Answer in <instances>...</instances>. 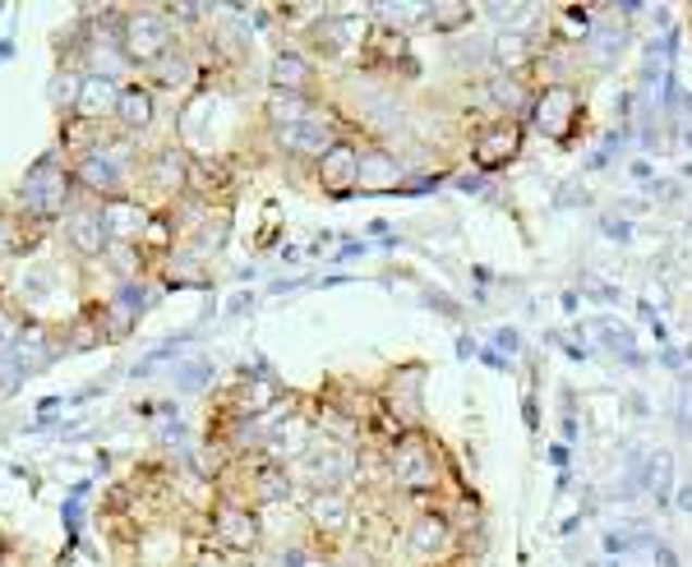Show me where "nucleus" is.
Wrapping results in <instances>:
<instances>
[{"label": "nucleus", "mask_w": 692, "mask_h": 567, "mask_svg": "<svg viewBox=\"0 0 692 567\" xmlns=\"http://www.w3.org/2000/svg\"><path fill=\"white\" fill-rule=\"evenodd\" d=\"M314 115V97H296V93H268V102H263V121L273 125L277 134L282 130H292L300 121H310Z\"/></svg>", "instance_id": "obj_25"}, {"label": "nucleus", "mask_w": 692, "mask_h": 567, "mask_svg": "<svg viewBox=\"0 0 692 567\" xmlns=\"http://www.w3.org/2000/svg\"><path fill=\"white\" fill-rule=\"evenodd\" d=\"M401 181H407V171H401V162L383 144H364L360 148V189L383 194V189H397Z\"/></svg>", "instance_id": "obj_20"}, {"label": "nucleus", "mask_w": 692, "mask_h": 567, "mask_svg": "<svg viewBox=\"0 0 692 567\" xmlns=\"http://www.w3.org/2000/svg\"><path fill=\"white\" fill-rule=\"evenodd\" d=\"M0 567H14V563H10V558H5V554H0Z\"/></svg>", "instance_id": "obj_38"}, {"label": "nucleus", "mask_w": 692, "mask_h": 567, "mask_svg": "<svg viewBox=\"0 0 692 567\" xmlns=\"http://www.w3.org/2000/svg\"><path fill=\"white\" fill-rule=\"evenodd\" d=\"M292 471L300 484H310V494H329V489H342L346 480L360 476V457H356V447H346V443L314 439V447L292 466Z\"/></svg>", "instance_id": "obj_4"}, {"label": "nucleus", "mask_w": 692, "mask_h": 567, "mask_svg": "<svg viewBox=\"0 0 692 567\" xmlns=\"http://www.w3.org/2000/svg\"><path fill=\"white\" fill-rule=\"evenodd\" d=\"M425 24L434 33H461L475 24V5H467V0H434V5H425Z\"/></svg>", "instance_id": "obj_27"}, {"label": "nucleus", "mask_w": 692, "mask_h": 567, "mask_svg": "<svg viewBox=\"0 0 692 567\" xmlns=\"http://www.w3.org/2000/svg\"><path fill=\"white\" fill-rule=\"evenodd\" d=\"M148 181L181 199V194L189 189V158H185L176 144H171V148H158V152H152V162H148Z\"/></svg>", "instance_id": "obj_24"}, {"label": "nucleus", "mask_w": 692, "mask_h": 567, "mask_svg": "<svg viewBox=\"0 0 692 567\" xmlns=\"http://www.w3.org/2000/svg\"><path fill=\"white\" fill-rule=\"evenodd\" d=\"M185 567H226V554L222 550H203V554H195Z\"/></svg>", "instance_id": "obj_35"}, {"label": "nucleus", "mask_w": 692, "mask_h": 567, "mask_svg": "<svg viewBox=\"0 0 692 567\" xmlns=\"http://www.w3.org/2000/svg\"><path fill=\"white\" fill-rule=\"evenodd\" d=\"M28 249V231L18 218H0V259H18Z\"/></svg>", "instance_id": "obj_30"}, {"label": "nucleus", "mask_w": 692, "mask_h": 567, "mask_svg": "<svg viewBox=\"0 0 692 567\" xmlns=\"http://www.w3.org/2000/svg\"><path fill=\"white\" fill-rule=\"evenodd\" d=\"M517 152H522V121H512V115H498L494 125H485L475 134L471 144V162L480 171H504L508 162H517Z\"/></svg>", "instance_id": "obj_9"}, {"label": "nucleus", "mask_w": 692, "mask_h": 567, "mask_svg": "<svg viewBox=\"0 0 692 567\" xmlns=\"http://www.w3.org/2000/svg\"><path fill=\"white\" fill-rule=\"evenodd\" d=\"M70 175H74V185H84L88 194H98L102 204H111V199H125L129 162H125V152H121V148L98 144V148H88L84 158L70 167Z\"/></svg>", "instance_id": "obj_5"}, {"label": "nucleus", "mask_w": 692, "mask_h": 567, "mask_svg": "<svg viewBox=\"0 0 692 567\" xmlns=\"http://www.w3.org/2000/svg\"><path fill=\"white\" fill-rule=\"evenodd\" d=\"M158 121V97H152L148 84H125L121 88V102H115V125L125 134H139Z\"/></svg>", "instance_id": "obj_22"}, {"label": "nucleus", "mask_w": 692, "mask_h": 567, "mask_svg": "<svg viewBox=\"0 0 692 567\" xmlns=\"http://www.w3.org/2000/svg\"><path fill=\"white\" fill-rule=\"evenodd\" d=\"M152 84H158V88H185V84H195V61H189L185 51L162 56V61L152 65Z\"/></svg>", "instance_id": "obj_29"}, {"label": "nucleus", "mask_w": 692, "mask_h": 567, "mask_svg": "<svg viewBox=\"0 0 692 567\" xmlns=\"http://www.w3.org/2000/svg\"><path fill=\"white\" fill-rule=\"evenodd\" d=\"M199 259H203V254H176V249H171V259H166V278H171V282H203Z\"/></svg>", "instance_id": "obj_31"}, {"label": "nucleus", "mask_w": 692, "mask_h": 567, "mask_svg": "<svg viewBox=\"0 0 692 567\" xmlns=\"http://www.w3.org/2000/svg\"><path fill=\"white\" fill-rule=\"evenodd\" d=\"M213 544L222 554H236L249 558L263 544V521H259V507L236 503V498H222L213 507Z\"/></svg>", "instance_id": "obj_6"}, {"label": "nucleus", "mask_w": 692, "mask_h": 567, "mask_svg": "<svg viewBox=\"0 0 692 567\" xmlns=\"http://www.w3.org/2000/svg\"><path fill=\"white\" fill-rule=\"evenodd\" d=\"M364 61L379 65V70H407L416 74V56H411V33H397L388 24H374L370 42H364Z\"/></svg>", "instance_id": "obj_18"}, {"label": "nucleus", "mask_w": 692, "mask_h": 567, "mask_svg": "<svg viewBox=\"0 0 692 567\" xmlns=\"http://www.w3.org/2000/svg\"><path fill=\"white\" fill-rule=\"evenodd\" d=\"M245 567H259V563H245Z\"/></svg>", "instance_id": "obj_39"}, {"label": "nucleus", "mask_w": 692, "mask_h": 567, "mask_svg": "<svg viewBox=\"0 0 692 567\" xmlns=\"http://www.w3.org/2000/svg\"><path fill=\"white\" fill-rule=\"evenodd\" d=\"M268 84L273 93H296V97H314V61L296 47H282L273 56V70H268Z\"/></svg>", "instance_id": "obj_16"}, {"label": "nucleus", "mask_w": 692, "mask_h": 567, "mask_svg": "<svg viewBox=\"0 0 692 567\" xmlns=\"http://www.w3.org/2000/svg\"><path fill=\"white\" fill-rule=\"evenodd\" d=\"M388 480L397 494H411V498H425V494H438L444 484V466H438V447L425 429H407L393 447H388Z\"/></svg>", "instance_id": "obj_1"}, {"label": "nucleus", "mask_w": 692, "mask_h": 567, "mask_svg": "<svg viewBox=\"0 0 692 567\" xmlns=\"http://www.w3.org/2000/svg\"><path fill=\"white\" fill-rule=\"evenodd\" d=\"M65 241L79 259H102L111 236H107V222H102V208H74L70 222H65Z\"/></svg>", "instance_id": "obj_19"}, {"label": "nucleus", "mask_w": 692, "mask_h": 567, "mask_svg": "<svg viewBox=\"0 0 692 567\" xmlns=\"http://www.w3.org/2000/svg\"><path fill=\"white\" fill-rule=\"evenodd\" d=\"M490 97H494V107H504L512 121L517 115H531V102H535V93L522 88V74H490Z\"/></svg>", "instance_id": "obj_26"}, {"label": "nucleus", "mask_w": 692, "mask_h": 567, "mask_svg": "<svg viewBox=\"0 0 692 567\" xmlns=\"http://www.w3.org/2000/svg\"><path fill=\"white\" fill-rule=\"evenodd\" d=\"M102 222H107V236H111V241L139 245V241H144V231H148V222H152V212H148L144 204H134L129 194H125V199L102 204Z\"/></svg>", "instance_id": "obj_21"}, {"label": "nucleus", "mask_w": 692, "mask_h": 567, "mask_svg": "<svg viewBox=\"0 0 692 567\" xmlns=\"http://www.w3.org/2000/svg\"><path fill=\"white\" fill-rule=\"evenodd\" d=\"M646 484L656 489V494H665V489H669V453H656V457L646 461Z\"/></svg>", "instance_id": "obj_34"}, {"label": "nucleus", "mask_w": 692, "mask_h": 567, "mask_svg": "<svg viewBox=\"0 0 692 567\" xmlns=\"http://www.w3.org/2000/svg\"><path fill=\"white\" fill-rule=\"evenodd\" d=\"M296 494V471L292 466H277L259 453L255 461V476H249V507H273V503H292Z\"/></svg>", "instance_id": "obj_13"}, {"label": "nucleus", "mask_w": 692, "mask_h": 567, "mask_svg": "<svg viewBox=\"0 0 692 567\" xmlns=\"http://www.w3.org/2000/svg\"><path fill=\"white\" fill-rule=\"evenodd\" d=\"M102 263L115 272V278H121L125 286L139 278L144 272V245H129V241H111L107 245V254H102Z\"/></svg>", "instance_id": "obj_28"}, {"label": "nucleus", "mask_w": 692, "mask_h": 567, "mask_svg": "<svg viewBox=\"0 0 692 567\" xmlns=\"http://www.w3.org/2000/svg\"><path fill=\"white\" fill-rule=\"evenodd\" d=\"M273 402H277V383L268 374H259V369H255V374H245L236 383V393H231V410H236L240 420H259Z\"/></svg>", "instance_id": "obj_23"}, {"label": "nucleus", "mask_w": 692, "mask_h": 567, "mask_svg": "<svg viewBox=\"0 0 692 567\" xmlns=\"http://www.w3.org/2000/svg\"><path fill=\"white\" fill-rule=\"evenodd\" d=\"M305 567H333V563H323L319 554H310V563H305Z\"/></svg>", "instance_id": "obj_37"}, {"label": "nucleus", "mask_w": 692, "mask_h": 567, "mask_svg": "<svg viewBox=\"0 0 692 567\" xmlns=\"http://www.w3.org/2000/svg\"><path fill=\"white\" fill-rule=\"evenodd\" d=\"M351 498H346V489H329V494H310L305 498V521H310V531L323 535V540H337L346 526H351Z\"/></svg>", "instance_id": "obj_14"}, {"label": "nucleus", "mask_w": 692, "mask_h": 567, "mask_svg": "<svg viewBox=\"0 0 692 567\" xmlns=\"http://www.w3.org/2000/svg\"><path fill=\"white\" fill-rule=\"evenodd\" d=\"M176 42V24L166 19V10H129L121 24H115V47L129 65H158L162 56H171Z\"/></svg>", "instance_id": "obj_2"}, {"label": "nucleus", "mask_w": 692, "mask_h": 567, "mask_svg": "<svg viewBox=\"0 0 692 567\" xmlns=\"http://www.w3.org/2000/svg\"><path fill=\"white\" fill-rule=\"evenodd\" d=\"M490 56H494L498 74H527L535 65V56H541V47H535V37L527 28H498L490 42Z\"/></svg>", "instance_id": "obj_17"}, {"label": "nucleus", "mask_w": 692, "mask_h": 567, "mask_svg": "<svg viewBox=\"0 0 692 567\" xmlns=\"http://www.w3.org/2000/svg\"><path fill=\"white\" fill-rule=\"evenodd\" d=\"M314 181L323 194H333V199H346V194L360 189V148L337 139L329 152H323V162L314 167Z\"/></svg>", "instance_id": "obj_12"}, {"label": "nucleus", "mask_w": 692, "mask_h": 567, "mask_svg": "<svg viewBox=\"0 0 692 567\" xmlns=\"http://www.w3.org/2000/svg\"><path fill=\"white\" fill-rule=\"evenodd\" d=\"M282 139V152L286 158H296V162H323V152H329L333 144H337V125H333V115L329 111H314L310 121H300V125H292V130H282L277 134Z\"/></svg>", "instance_id": "obj_11"}, {"label": "nucleus", "mask_w": 692, "mask_h": 567, "mask_svg": "<svg viewBox=\"0 0 692 567\" xmlns=\"http://www.w3.org/2000/svg\"><path fill=\"white\" fill-rule=\"evenodd\" d=\"M314 447V420L292 410V416H277L263 429V457L277 466H296L305 453Z\"/></svg>", "instance_id": "obj_8"}, {"label": "nucleus", "mask_w": 692, "mask_h": 567, "mask_svg": "<svg viewBox=\"0 0 692 567\" xmlns=\"http://www.w3.org/2000/svg\"><path fill=\"white\" fill-rule=\"evenodd\" d=\"M679 503L688 507V513H692V489H683V494H679Z\"/></svg>", "instance_id": "obj_36"}, {"label": "nucleus", "mask_w": 692, "mask_h": 567, "mask_svg": "<svg viewBox=\"0 0 692 567\" xmlns=\"http://www.w3.org/2000/svg\"><path fill=\"white\" fill-rule=\"evenodd\" d=\"M457 544V531H453V517L444 507H425L416 513L411 531H407V554L420 558V567H438V558H448Z\"/></svg>", "instance_id": "obj_7"}, {"label": "nucleus", "mask_w": 692, "mask_h": 567, "mask_svg": "<svg viewBox=\"0 0 692 567\" xmlns=\"http://www.w3.org/2000/svg\"><path fill=\"white\" fill-rule=\"evenodd\" d=\"M527 121H531V130L541 134V139L572 144L577 130H582V121H586V102H582V93H577L572 84H545L541 93H535Z\"/></svg>", "instance_id": "obj_3"}, {"label": "nucleus", "mask_w": 692, "mask_h": 567, "mask_svg": "<svg viewBox=\"0 0 692 567\" xmlns=\"http://www.w3.org/2000/svg\"><path fill=\"white\" fill-rule=\"evenodd\" d=\"M79 84H84V74H55V79H51V107H61V97H65L70 111H74V97H79Z\"/></svg>", "instance_id": "obj_33"}, {"label": "nucleus", "mask_w": 692, "mask_h": 567, "mask_svg": "<svg viewBox=\"0 0 692 567\" xmlns=\"http://www.w3.org/2000/svg\"><path fill=\"white\" fill-rule=\"evenodd\" d=\"M226 212H203V222H199V254H208V249H218L222 241H226Z\"/></svg>", "instance_id": "obj_32"}, {"label": "nucleus", "mask_w": 692, "mask_h": 567, "mask_svg": "<svg viewBox=\"0 0 692 567\" xmlns=\"http://www.w3.org/2000/svg\"><path fill=\"white\" fill-rule=\"evenodd\" d=\"M70 189H74V175L51 171V162H42V167L33 171L28 189H24L28 212H33L37 222H55V218H65V212H70Z\"/></svg>", "instance_id": "obj_10"}, {"label": "nucleus", "mask_w": 692, "mask_h": 567, "mask_svg": "<svg viewBox=\"0 0 692 567\" xmlns=\"http://www.w3.org/2000/svg\"><path fill=\"white\" fill-rule=\"evenodd\" d=\"M121 88H125V84L107 79V74H84L79 97H74V115H79V121H88V125L115 121V102H121Z\"/></svg>", "instance_id": "obj_15"}]
</instances>
